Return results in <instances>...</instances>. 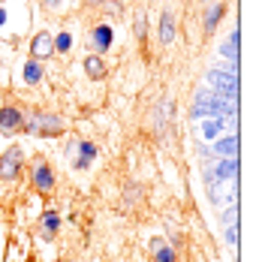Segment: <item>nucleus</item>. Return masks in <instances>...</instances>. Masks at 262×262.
Masks as SVG:
<instances>
[{
  "instance_id": "2",
  "label": "nucleus",
  "mask_w": 262,
  "mask_h": 262,
  "mask_svg": "<svg viewBox=\"0 0 262 262\" xmlns=\"http://www.w3.org/2000/svg\"><path fill=\"white\" fill-rule=\"evenodd\" d=\"M54 169L46 163V160H33V169H30V187L36 190V193H42V196H52L54 193Z\"/></svg>"
},
{
  "instance_id": "20",
  "label": "nucleus",
  "mask_w": 262,
  "mask_h": 262,
  "mask_svg": "<svg viewBox=\"0 0 262 262\" xmlns=\"http://www.w3.org/2000/svg\"><path fill=\"white\" fill-rule=\"evenodd\" d=\"M220 127H223V121H208L202 130H205V136H217V133H220Z\"/></svg>"
},
{
  "instance_id": "10",
  "label": "nucleus",
  "mask_w": 262,
  "mask_h": 262,
  "mask_svg": "<svg viewBox=\"0 0 262 262\" xmlns=\"http://www.w3.org/2000/svg\"><path fill=\"white\" fill-rule=\"evenodd\" d=\"M97 160V145L91 142H79V157H76V169H91V163Z\"/></svg>"
},
{
  "instance_id": "13",
  "label": "nucleus",
  "mask_w": 262,
  "mask_h": 262,
  "mask_svg": "<svg viewBox=\"0 0 262 262\" xmlns=\"http://www.w3.org/2000/svg\"><path fill=\"white\" fill-rule=\"evenodd\" d=\"M217 175H220V178H223V181H226V178H229V181H235L238 178V160L235 157H220V163H217Z\"/></svg>"
},
{
  "instance_id": "15",
  "label": "nucleus",
  "mask_w": 262,
  "mask_h": 262,
  "mask_svg": "<svg viewBox=\"0 0 262 262\" xmlns=\"http://www.w3.org/2000/svg\"><path fill=\"white\" fill-rule=\"evenodd\" d=\"M25 81L27 84H39V81H42V63H39V60L30 57L25 63Z\"/></svg>"
},
{
  "instance_id": "11",
  "label": "nucleus",
  "mask_w": 262,
  "mask_h": 262,
  "mask_svg": "<svg viewBox=\"0 0 262 262\" xmlns=\"http://www.w3.org/2000/svg\"><path fill=\"white\" fill-rule=\"evenodd\" d=\"M223 15H226V3H214V6L208 9V15H205V36L217 30V25H220Z\"/></svg>"
},
{
  "instance_id": "16",
  "label": "nucleus",
  "mask_w": 262,
  "mask_h": 262,
  "mask_svg": "<svg viewBox=\"0 0 262 262\" xmlns=\"http://www.w3.org/2000/svg\"><path fill=\"white\" fill-rule=\"evenodd\" d=\"M220 52H223V57H229V60H232V67H238V30L229 33V42H226Z\"/></svg>"
},
{
  "instance_id": "8",
  "label": "nucleus",
  "mask_w": 262,
  "mask_h": 262,
  "mask_svg": "<svg viewBox=\"0 0 262 262\" xmlns=\"http://www.w3.org/2000/svg\"><path fill=\"white\" fill-rule=\"evenodd\" d=\"M84 73H88V79H94V81H100V79H105V60L100 57V54H88L84 57Z\"/></svg>"
},
{
  "instance_id": "5",
  "label": "nucleus",
  "mask_w": 262,
  "mask_h": 262,
  "mask_svg": "<svg viewBox=\"0 0 262 262\" xmlns=\"http://www.w3.org/2000/svg\"><path fill=\"white\" fill-rule=\"evenodd\" d=\"M112 39H115V30H112V25H94L91 27V33H88V42H91V49H94V54H103L108 46H112Z\"/></svg>"
},
{
  "instance_id": "18",
  "label": "nucleus",
  "mask_w": 262,
  "mask_h": 262,
  "mask_svg": "<svg viewBox=\"0 0 262 262\" xmlns=\"http://www.w3.org/2000/svg\"><path fill=\"white\" fill-rule=\"evenodd\" d=\"M70 46H73V36H70L67 30H60V33H57V39H54V52L67 54V52H70Z\"/></svg>"
},
{
  "instance_id": "3",
  "label": "nucleus",
  "mask_w": 262,
  "mask_h": 262,
  "mask_svg": "<svg viewBox=\"0 0 262 262\" xmlns=\"http://www.w3.org/2000/svg\"><path fill=\"white\" fill-rule=\"evenodd\" d=\"M208 81L217 88V97H226V100H238V67H232L229 73L223 70H211Z\"/></svg>"
},
{
  "instance_id": "9",
  "label": "nucleus",
  "mask_w": 262,
  "mask_h": 262,
  "mask_svg": "<svg viewBox=\"0 0 262 262\" xmlns=\"http://www.w3.org/2000/svg\"><path fill=\"white\" fill-rule=\"evenodd\" d=\"M160 42L163 46H172L175 42V15L169 9L160 15Z\"/></svg>"
},
{
  "instance_id": "7",
  "label": "nucleus",
  "mask_w": 262,
  "mask_h": 262,
  "mask_svg": "<svg viewBox=\"0 0 262 262\" xmlns=\"http://www.w3.org/2000/svg\"><path fill=\"white\" fill-rule=\"evenodd\" d=\"M54 54V36L49 30H39L33 39H30V57L33 60H46Z\"/></svg>"
},
{
  "instance_id": "23",
  "label": "nucleus",
  "mask_w": 262,
  "mask_h": 262,
  "mask_svg": "<svg viewBox=\"0 0 262 262\" xmlns=\"http://www.w3.org/2000/svg\"><path fill=\"white\" fill-rule=\"evenodd\" d=\"M6 25V9H3V6H0V27Z\"/></svg>"
},
{
  "instance_id": "1",
  "label": "nucleus",
  "mask_w": 262,
  "mask_h": 262,
  "mask_svg": "<svg viewBox=\"0 0 262 262\" xmlns=\"http://www.w3.org/2000/svg\"><path fill=\"white\" fill-rule=\"evenodd\" d=\"M21 130H25L27 136H60V133L67 130V124H63V118H57V115L33 112L25 124H21Z\"/></svg>"
},
{
  "instance_id": "14",
  "label": "nucleus",
  "mask_w": 262,
  "mask_h": 262,
  "mask_svg": "<svg viewBox=\"0 0 262 262\" xmlns=\"http://www.w3.org/2000/svg\"><path fill=\"white\" fill-rule=\"evenodd\" d=\"M57 229H60V214H57V211H46V214H42V235L52 238Z\"/></svg>"
},
{
  "instance_id": "17",
  "label": "nucleus",
  "mask_w": 262,
  "mask_h": 262,
  "mask_svg": "<svg viewBox=\"0 0 262 262\" xmlns=\"http://www.w3.org/2000/svg\"><path fill=\"white\" fill-rule=\"evenodd\" d=\"M154 262H178V253H175V247H169V244H163L154 250Z\"/></svg>"
},
{
  "instance_id": "24",
  "label": "nucleus",
  "mask_w": 262,
  "mask_h": 262,
  "mask_svg": "<svg viewBox=\"0 0 262 262\" xmlns=\"http://www.w3.org/2000/svg\"><path fill=\"white\" fill-rule=\"evenodd\" d=\"M91 3H105V0H91Z\"/></svg>"
},
{
  "instance_id": "6",
  "label": "nucleus",
  "mask_w": 262,
  "mask_h": 262,
  "mask_svg": "<svg viewBox=\"0 0 262 262\" xmlns=\"http://www.w3.org/2000/svg\"><path fill=\"white\" fill-rule=\"evenodd\" d=\"M21 124H25V115H21L18 105H3L0 108V133L12 136V133L21 130Z\"/></svg>"
},
{
  "instance_id": "21",
  "label": "nucleus",
  "mask_w": 262,
  "mask_h": 262,
  "mask_svg": "<svg viewBox=\"0 0 262 262\" xmlns=\"http://www.w3.org/2000/svg\"><path fill=\"white\" fill-rule=\"evenodd\" d=\"M157 247H163V238H151V253H154Z\"/></svg>"
},
{
  "instance_id": "22",
  "label": "nucleus",
  "mask_w": 262,
  "mask_h": 262,
  "mask_svg": "<svg viewBox=\"0 0 262 262\" xmlns=\"http://www.w3.org/2000/svg\"><path fill=\"white\" fill-rule=\"evenodd\" d=\"M42 3H46V9H57L60 6V0H42Z\"/></svg>"
},
{
  "instance_id": "19",
  "label": "nucleus",
  "mask_w": 262,
  "mask_h": 262,
  "mask_svg": "<svg viewBox=\"0 0 262 262\" xmlns=\"http://www.w3.org/2000/svg\"><path fill=\"white\" fill-rule=\"evenodd\" d=\"M133 30H136V36H139V39H145V33H148V18H145V12H139V15H136V27H133Z\"/></svg>"
},
{
  "instance_id": "12",
  "label": "nucleus",
  "mask_w": 262,
  "mask_h": 262,
  "mask_svg": "<svg viewBox=\"0 0 262 262\" xmlns=\"http://www.w3.org/2000/svg\"><path fill=\"white\" fill-rule=\"evenodd\" d=\"M214 151H217L220 157H235L238 154V136H223V139H217V142H214Z\"/></svg>"
},
{
  "instance_id": "4",
  "label": "nucleus",
  "mask_w": 262,
  "mask_h": 262,
  "mask_svg": "<svg viewBox=\"0 0 262 262\" xmlns=\"http://www.w3.org/2000/svg\"><path fill=\"white\" fill-rule=\"evenodd\" d=\"M21 166H25V154H21L18 145H12L9 151L0 154V178L3 181H15L21 175Z\"/></svg>"
}]
</instances>
